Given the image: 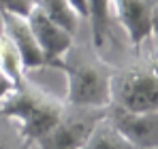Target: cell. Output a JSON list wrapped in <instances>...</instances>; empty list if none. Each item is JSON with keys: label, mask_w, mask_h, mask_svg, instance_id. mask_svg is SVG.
<instances>
[{"label": "cell", "mask_w": 158, "mask_h": 149, "mask_svg": "<svg viewBox=\"0 0 158 149\" xmlns=\"http://www.w3.org/2000/svg\"><path fill=\"white\" fill-rule=\"evenodd\" d=\"M66 79L64 100L77 107L107 109L111 104V81L115 66L90 45H75L56 64Z\"/></svg>", "instance_id": "cell-1"}, {"label": "cell", "mask_w": 158, "mask_h": 149, "mask_svg": "<svg viewBox=\"0 0 158 149\" xmlns=\"http://www.w3.org/2000/svg\"><path fill=\"white\" fill-rule=\"evenodd\" d=\"M64 107V96L47 92L39 83L30 81L28 74H24L13 83L11 92L0 100V117L13 122L19 134L34 145L58 122Z\"/></svg>", "instance_id": "cell-2"}, {"label": "cell", "mask_w": 158, "mask_h": 149, "mask_svg": "<svg viewBox=\"0 0 158 149\" xmlns=\"http://www.w3.org/2000/svg\"><path fill=\"white\" fill-rule=\"evenodd\" d=\"M111 104L135 113H158V51L115 66Z\"/></svg>", "instance_id": "cell-3"}, {"label": "cell", "mask_w": 158, "mask_h": 149, "mask_svg": "<svg viewBox=\"0 0 158 149\" xmlns=\"http://www.w3.org/2000/svg\"><path fill=\"white\" fill-rule=\"evenodd\" d=\"M107 115V109L77 107L66 102L58 122L34 143L36 149H81L98 122Z\"/></svg>", "instance_id": "cell-4"}, {"label": "cell", "mask_w": 158, "mask_h": 149, "mask_svg": "<svg viewBox=\"0 0 158 149\" xmlns=\"http://www.w3.org/2000/svg\"><path fill=\"white\" fill-rule=\"evenodd\" d=\"M107 119L131 145L139 149H158V113H135L109 104Z\"/></svg>", "instance_id": "cell-5"}, {"label": "cell", "mask_w": 158, "mask_h": 149, "mask_svg": "<svg viewBox=\"0 0 158 149\" xmlns=\"http://www.w3.org/2000/svg\"><path fill=\"white\" fill-rule=\"evenodd\" d=\"M26 19L32 28V34H34L41 51H43V55H45L47 68H56V64L64 58V53L73 47L75 34H71L69 30L58 26L53 19H49L45 13H41L34 6L28 11Z\"/></svg>", "instance_id": "cell-6"}, {"label": "cell", "mask_w": 158, "mask_h": 149, "mask_svg": "<svg viewBox=\"0 0 158 149\" xmlns=\"http://www.w3.org/2000/svg\"><path fill=\"white\" fill-rule=\"evenodd\" d=\"M111 15L124 28L128 43L141 49L152 32V0H111Z\"/></svg>", "instance_id": "cell-7"}, {"label": "cell", "mask_w": 158, "mask_h": 149, "mask_svg": "<svg viewBox=\"0 0 158 149\" xmlns=\"http://www.w3.org/2000/svg\"><path fill=\"white\" fill-rule=\"evenodd\" d=\"M0 30H4L9 34V38L13 41V45L19 51V58H22V64H24V70L32 73V70H43L47 68V62H45V55L39 47L34 34H32V28L28 24L26 15H17V13H0Z\"/></svg>", "instance_id": "cell-8"}, {"label": "cell", "mask_w": 158, "mask_h": 149, "mask_svg": "<svg viewBox=\"0 0 158 149\" xmlns=\"http://www.w3.org/2000/svg\"><path fill=\"white\" fill-rule=\"evenodd\" d=\"M85 19L90 22V43L96 51H103L111 36V0H85Z\"/></svg>", "instance_id": "cell-9"}, {"label": "cell", "mask_w": 158, "mask_h": 149, "mask_svg": "<svg viewBox=\"0 0 158 149\" xmlns=\"http://www.w3.org/2000/svg\"><path fill=\"white\" fill-rule=\"evenodd\" d=\"M32 6L39 9L41 13H45L49 19H53L64 30H69L71 34L77 32L81 15L77 13V9L69 0H32Z\"/></svg>", "instance_id": "cell-10"}, {"label": "cell", "mask_w": 158, "mask_h": 149, "mask_svg": "<svg viewBox=\"0 0 158 149\" xmlns=\"http://www.w3.org/2000/svg\"><path fill=\"white\" fill-rule=\"evenodd\" d=\"M81 149H139L131 145L113 126L107 119V115L98 122V126L94 128V132L90 134V139L85 141V145Z\"/></svg>", "instance_id": "cell-11"}, {"label": "cell", "mask_w": 158, "mask_h": 149, "mask_svg": "<svg viewBox=\"0 0 158 149\" xmlns=\"http://www.w3.org/2000/svg\"><path fill=\"white\" fill-rule=\"evenodd\" d=\"M0 70L13 83L26 74L22 58H19V51H17V47L13 45V41L9 38V34L4 30H0Z\"/></svg>", "instance_id": "cell-12"}, {"label": "cell", "mask_w": 158, "mask_h": 149, "mask_svg": "<svg viewBox=\"0 0 158 149\" xmlns=\"http://www.w3.org/2000/svg\"><path fill=\"white\" fill-rule=\"evenodd\" d=\"M34 145L28 143L19 134L13 122L0 117V149H32Z\"/></svg>", "instance_id": "cell-13"}, {"label": "cell", "mask_w": 158, "mask_h": 149, "mask_svg": "<svg viewBox=\"0 0 158 149\" xmlns=\"http://www.w3.org/2000/svg\"><path fill=\"white\" fill-rule=\"evenodd\" d=\"M30 9H32V0H0V13L28 15Z\"/></svg>", "instance_id": "cell-14"}, {"label": "cell", "mask_w": 158, "mask_h": 149, "mask_svg": "<svg viewBox=\"0 0 158 149\" xmlns=\"http://www.w3.org/2000/svg\"><path fill=\"white\" fill-rule=\"evenodd\" d=\"M150 36L154 38V51H158V0H152V32Z\"/></svg>", "instance_id": "cell-15"}, {"label": "cell", "mask_w": 158, "mask_h": 149, "mask_svg": "<svg viewBox=\"0 0 158 149\" xmlns=\"http://www.w3.org/2000/svg\"><path fill=\"white\" fill-rule=\"evenodd\" d=\"M11 87H13V81H11V79H9L4 73H2V70H0V100L4 98L9 92H11Z\"/></svg>", "instance_id": "cell-16"}, {"label": "cell", "mask_w": 158, "mask_h": 149, "mask_svg": "<svg viewBox=\"0 0 158 149\" xmlns=\"http://www.w3.org/2000/svg\"><path fill=\"white\" fill-rule=\"evenodd\" d=\"M75 9H77V13L81 15V17H85V0H69Z\"/></svg>", "instance_id": "cell-17"}]
</instances>
